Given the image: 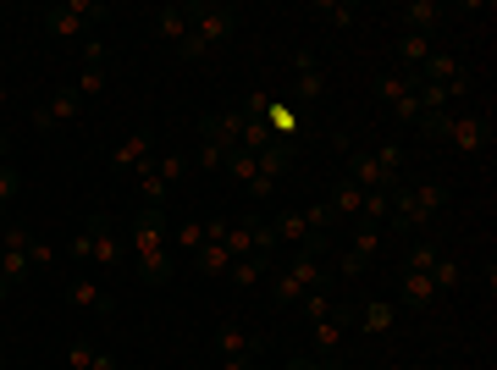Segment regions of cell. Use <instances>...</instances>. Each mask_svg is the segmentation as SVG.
I'll use <instances>...</instances> for the list:
<instances>
[{
    "mask_svg": "<svg viewBox=\"0 0 497 370\" xmlns=\"http://www.w3.org/2000/svg\"><path fill=\"white\" fill-rule=\"evenodd\" d=\"M282 271H293V276L304 282V293H315V287L326 282V265H321L315 255H304V249H293V260H288V265H282Z\"/></svg>",
    "mask_w": 497,
    "mask_h": 370,
    "instance_id": "cell-23",
    "label": "cell"
},
{
    "mask_svg": "<svg viewBox=\"0 0 497 370\" xmlns=\"http://www.w3.org/2000/svg\"><path fill=\"white\" fill-rule=\"evenodd\" d=\"M437 255H442V249H437L432 238H420V244L409 249V265H403V271H432V265H437Z\"/></svg>",
    "mask_w": 497,
    "mask_h": 370,
    "instance_id": "cell-37",
    "label": "cell"
},
{
    "mask_svg": "<svg viewBox=\"0 0 497 370\" xmlns=\"http://www.w3.org/2000/svg\"><path fill=\"white\" fill-rule=\"evenodd\" d=\"M161 249H172V221H166V210H138L133 215V260L138 255H161Z\"/></svg>",
    "mask_w": 497,
    "mask_h": 370,
    "instance_id": "cell-4",
    "label": "cell"
},
{
    "mask_svg": "<svg viewBox=\"0 0 497 370\" xmlns=\"http://www.w3.org/2000/svg\"><path fill=\"white\" fill-rule=\"evenodd\" d=\"M94 370H116V354H105V348H100V354H94Z\"/></svg>",
    "mask_w": 497,
    "mask_h": 370,
    "instance_id": "cell-53",
    "label": "cell"
},
{
    "mask_svg": "<svg viewBox=\"0 0 497 370\" xmlns=\"http://www.w3.org/2000/svg\"><path fill=\"white\" fill-rule=\"evenodd\" d=\"M448 122H453V111H420V116H414L420 138H448Z\"/></svg>",
    "mask_w": 497,
    "mask_h": 370,
    "instance_id": "cell-33",
    "label": "cell"
},
{
    "mask_svg": "<svg viewBox=\"0 0 497 370\" xmlns=\"http://www.w3.org/2000/svg\"><path fill=\"white\" fill-rule=\"evenodd\" d=\"M393 315H398V305H393V299H371V305L360 310V332H371V337H382V332L393 326Z\"/></svg>",
    "mask_w": 497,
    "mask_h": 370,
    "instance_id": "cell-25",
    "label": "cell"
},
{
    "mask_svg": "<svg viewBox=\"0 0 497 370\" xmlns=\"http://www.w3.org/2000/svg\"><path fill=\"white\" fill-rule=\"evenodd\" d=\"M172 271H177V249H161V255H138V260H133V282H150V287L172 282Z\"/></svg>",
    "mask_w": 497,
    "mask_h": 370,
    "instance_id": "cell-14",
    "label": "cell"
},
{
    "mask_svg": "<svg viewBox=\"0 0 497 370\" xmlns=\"http://www.w3.org/2000/svg\"><path fill=\"white\" fill-rule=\"evenodd\" d=\"M442 144H453L459 155H481L486 144H492V122L481 116V111H459L453 122H448V138Z\"/></svg>",
    "mask_w": 497,
    "mask_h": 370,
    "instance_id": "cell-5",
    "label": "cell"
},
{
    "mask_svg": "<svg viewBox=\"0 0 497 370\" xmlns=\"http://www.w3.org/2000/svg\"><path fill=\"white\" fill-rule=\"evenodd\" d=\"M271 271H276V255H244V260L227 265V282H233V287H254V282L271 276Z\"/></svg>",
    "mask_w": 497,
    "mask_h": 370,
    "instance_id": "cell-16",
    "label": "cell"
},
{
    "mask_svg": "<svg viewBox=\"0 0 497 370\" xmlns=\"http://www.w3.org/2000/svg\"><path fill=\"white\" fill-rule=\"evenodd\" d=\"M17 188H23V177H17V166H0V210H6V205L17 199Z\"/></svg>",
    "mask_w": 497,
    "mask_h": 370,
    "instance_id": "cell-45",
    "label": "cell"
},
{
    "mask_svg": "<svg viewBox=\"0 0 497 370\" xmlns=\"http://www.w3.org/2000/svg\"><path fill=\"white\" fill-rule=\"evenodd\" d=\"M293 95H299V105H321V95H326L321 55H310V50H299V55H293Z\"/></svg>",
    "mask_w": 497,
    "mask_h": 370,
    "instance_id": "cell-8",
    "label": "cell"
},
{
    "mask_svg": "<svg viewBox=\"0 0 497 370\" xmlns=\"http://www.w3.org/2000/svg\"><path fill=\"white\" fill-rule=\"evenodd\" d=\"M73 255H78V260H94L100 271H122V265H127V249H122V238L111 233V215H105V210L89 215L84 238H73Z\"/></svg>",
    "mask_w": 497,
    "mask_h": 370,
    "instance_id": "cell-1",
    "label": "cell"
},
{
    "mask_svg": "<svg viewBox=\"0 0 497 370\" xmlns=\"http://www.w3.org/2000/svg\"><path fill=\"white\" fill-rule=\"evenodd\" d=\"M271 233H276V244H293V249H304V238H310V227H304L299 210H282V215L271 221Z\"/></svg>",
    "mask_w": 497,
    "mask_h": 370,
    "instance_id": "cell-24",
    "label": "cell"
},
{
    "mask_svg": "<svg viewBox=\"0 0 497 370\" xmlns=\"http://www.w3.org/2000/svg\"><path fill=\"white\" fill-rule=\"evenodd\" d=\"M348 321H353V310H332L326 321H310V326H315V354H321L326 365H332V354L343 348V326H348Z\"/></svg>",
    "mask_w": 497,
    "mask_h": 370,
    "instance_id": "cell-13",
    "label": "cell"
},
{
    "mask_svg": "<svg viewBox=\"0 0 497 370\" xmlns=\"http://www.w3.org/2000/svg\"><path fill=\"white\" fill-rule=\"evenodd\" d=\"M244 188H249V194H254V199H265V194H276V177H249V183H244Z\"/></svg>",
    "mask_w": 497,
    "mask_h": 370,
    "instance_id": "cell-49",
    "label": "cell"
},
{
    "mask_svg": "<svg viewBox=\"0 0 497 370\" xmlns=\"http://www.w3.org/2000/svg\"><path fill=\"white\" fill-rule=\"evenodd\" d=\"M0 249H12V255H28L34 265H50V260H55V249H50L45 238L23 233V227H0Z\"/></svg>",
    "mask_w": 497,
    "mask_h": 370,
    "instance_id": "cell-11",
    "label": "cell"
},
{
    "mask_svg": "<svg viewBox=\"0 0 497 370\" xmlns=\"http://www.w3.org/2000/svg\"><path fill=\"white\" fill-rule=\"evenodd\" d=\"M73 89L84 95V105H89V100H100V95H105V66H84V78H78Z\"/></svg>",
    "mask_w": 497,
    "mask_h": 370,
    "instance_id": "cell-36",
    "label": "cell"
},
{
    "mask_svg": "<svg viewBox=\"0 0 497 370\" xmlns=\"http://www.w3.org/2000/svg\"><path fill=\"white\" fill-rule=\"evenodd\" d=\"M216 348H222V359H238V354H249V359H254V354H260V337H249L244 326L222 321V326H216Z\"/></svg>",
    "mask_w": 497,
    "mask_h": 370,
    "instance_id": "cell-17",
    "label": "cell"
},
{
    "mask_svg": "<svg viewBox=\"0 0 497 370\" xmlns=\"http://www.w3.org/2000/svg\"><path fill=\"white\" fill-rule=\"evenodd\" d=\"M382 249V227H376V221H360V227H353V255H376Z\"/></svg>",
    "mask_w": 497,
    "mask_h": 370,
    "instance_id": "cell-35",
    "label": "cell"
},
{
    "mask_svg": "<svg viewBox=\"0 0 497 370\" xmlns=\"http://www.w3.org/2000/svg\"><path fill=\"white\" fill-rule=\"evenodd\" d=\"M6 299H12V282H6V276H0V305H6Z\"/></svg>",
    "mask_w": 497,
    "mask_h": 370,
    "instance_id": "cell-54",
    "label": "cell"
},
{
    "mask_svg": "<svg viewBox=\"0 0 497 370\" xmlns=\"http://www.w3.org/2000/svg\"><path fill=\"white\" fill-rule=\"evenodd\" d=\"M310 17H321L326 28H353L360 23V6H348V0H315Z\"/></svg>",
    "mask_w": 497,
    "mask_h": 370,
    "instance_id": "cell-19",
    "label": "cell"
},
{
    "mask_svg": "<svg viewBox=\"0 0 497 370\" xmlns=\"http://www.w3.org/2000/svg\"><path fill=\"white\" fill-rule=\"evenodd\" d=\"M222 172H233V177H238V183H249V177H260V161H254V155H249V150H233V155H227V166H222Z\"/></svg>",
    "mask_w": 497,
    "mask_h": 370,
    "instance_id": "cell-38",
    "label": "cell"
},
{
    "mask_svg": "<svg viewBox=\"0 0 497 370\" xmlns=\"http://www.w3.org/2000/svg\"><path fill=\"white\" fill-rule=\"evenodd\" d=\"M210 244V221H199V215H188V221H177V227H172V249H204Z\"/></svg>",
    "mask_w": 497,
    "mask_h": 370,
    "instance_id": "cell-22",
    "label": "cell"
},
{
    "mask_svg": "<svg viewBox=\"0 0 497 370\" xmlns=\"http://www.w3.org/2000/svg\"><path fill=\"white\" fill-rule=\"evenodd\" d=\"M34 271V260L28 255H12V249H0V276H6V282H23Z\"/></svg>",
    "mask_w": 497,
    "mask_h": 370,
    "instance_id": "cell-40",
    "label": "cell"
},
{
    "mask_svg": "<svg viewBox=\"0 0 497 370\" xmlns=\"http://www.w3.org/2000/svg\"><path fill=\"white\" fill-rule=\"evenodd\" d=\"M150 172H155L161 183H177V177L188 172V155H161V161H150Z\"/></svg>",
    "mask_w": 497,
    "mask_h": 370,
    "instance_id": "cell-41",
    "label": "cell"
},
{
    "mask_svg": "<svg viewBox=\"0 0 497 370\" xmlns=\"http://www.w3.org/2000/svg\"><path fill=\"white\" fill-rule=\"evenodd\" d=\"M222 370H254V359H249V354H238V359H222Z\"/></svg>",
    "mask_w": 497,
    "mask_h": 370,
    "instance_id": "cell-51",
    "label": "cell"
},
{
    "mask_svg": "<svg viewBox=\"0 0 497 370\" xmlns=\"http://www.w3.org/2000/svg\"><path fill=\"white\" fill-rule=\"evenodd\" d=\"M348 183L365 188V194H393V188H398V177L382 172V161H376L371 150H348Z\"/></svg>",
    "mask_w": 497,
    "mask_h": 370,
    "instance_id": "cell-6",
    "label": "cell"
},
{
    "mask_svg": "<svg viewBox=\"0 0 497 370\" xmlns=\"http://www.w3.org/2000/svg\"><path fill=\"white\" fill-rule=\"evenodd\" d=\"M337 271H343V276L353 282V276H365V271H371V260H365V255H353V249H348V255L337 260Z\"/></svg>",
    "mask_w": 497,
    "mask_h": 370,
    "instance_id": "cell-48",
    "label": "cell"
},
{
    "mask_svg": "<svg viewBox=\"0 0 497 370\" xmlns=\"http://www.w3.org/2000/svg\"><path fill=\"white\" fill-rule=\"evenodd\" d=\"M442 28V6L437 0H409V6H398V34H425L432 39Z\"/></svg>",
    "mask_w": 497,
    "mask_h": 370,
    "instance_id": "cell-10",
    "label": "cell"
},
{
    "mask_svg": "<svg viewBox=\"0 0 497 370\" xmlns=\"http://www.w3.org/2000/svg\"><path fill=\"white\" fill-rule=\"evenodd\" d=\"M432 50H437V45L425 39V34H398V61H403L398 72H420V66H425V55H432Z\"/></svg>",
    "mask_w": 497,
    "mask_h": 370,
    "instance_id": "cell-20",
    "label": "cell"
},
{
    "mask_svg": "<svg viewBox=\"0 0 497 370\" xmlns=\"http://www.w3.org/2000/svg\"><path fill=\"white\" fill-rule=\"evenodd\" d=\"M172 205V183H161L155 172H138V210H166Z\"/></svg>",
    "mask_w": 497,
    "mask_h": 370,
    "instance_id": "cell-21",
    "label": "cell"
},
{
    "mask_svg": "<svg viewBox=\"0 0 497 370\" xmlns=\"http://www.w3.org/2000/svg\"><path fill=\"white\" fill-rule=\"evenodd\" d=\"M84 61H89V66H105V45H100V39H89V45H84Z\"/></svg>",
    "mask_w": 497,
    "mask_h": 370,
    "instance_id": "cell-50",
    "label": "cell"
},
{
    "mask_svg": "<svg viewBox=\"0 0 497 370\" xmlns=\"http://www.w3.org/2000/svg\"><path fill=\"white\" fill-rule=\"evenodd\" d=\"M12 370H28V365H12Z\"/></svg>",
    "mask_w": 497,
    "mask_h": 370,
    "instance_id": "cell-58",
    "label": "cell"
},
{
    "mask_svg": "<svg viewBox=\"0 0 497 370\" xmlns=\"http://www.w3.org/2000/svg\"><path fill=\"white\" fill-rule=\"evenodd\" d=\"M376 95H382V105H398L403 95H414V72H387L376 84Z\"/></svg>",
    "mask_w": 497,
    "mask_h": 370,
    "instance_id": "cell-31",
    "label": "cell"
},
{
    "mask_svg": "<svg viewBox=\"0 0 497 370\" xmlns=\"http://www.w3.org/2000/svg\"><path fill=\"white\" fill-rule=\"evenodd\" d=\"M188 28L210 45V50H216V45H227L233 34H238V12L233 6H204V0H188Z\"/></svg>",
    "mask_w": 497,
    "mask_h": 370,
    "instance_id": "cell-3",
    "label": "cell"
},
{
    "mask_svg": "<svg viewBox=\"0 0 497 370\" xmlns=\"http://www.w3.org/2000/svg\"><path fill=\"white\" fill-rule=\"evenodd\" d=\"M66 293H73V305H78V310H100V315H111V293H105L100 282H73Z\"/></svg>",
    "mask_w": 497,
    "mask_h": 370,
    "instance_id": "cell-27",
    "label": "cell"
},
{
    "mask_svg": "<svg viewBox=\"0 0 497 370\" xmlns=\"http://www.w3.org/2000/svg\"><path fill=\"white\" fill-rule=\"evenodd\" d=\"M409 205H414V215L432 227V215L448 205V188H437V183H420V188H409Z\"/></svg>",
    "mask_w": 497,
    "mask_h": 370,
    "instance_id": "cell-18",
    "label": "cell"
},
{
    "mask_svg": "<svg viewBox=\"0 0 497 370\" xmlns=\"http://www.w3.org/2000/svg\"><path fill=\"white\" fill-rule=\"evenodd\" d=\"M155 34L172 39V45H183V39H188V12H183V6H161V12H155Z\"/></svg>",
    "mask_w": 497,
    "mask_h": 370,
    "instance_id": "cell-28",
    "label": "cell"
},
{
    "mask_svg": "<svg viewBox=\"0 0 497 370\" xmlns=\"http://www.w3.org/2000/svg\"><path fill=\"white\" fill-rule=\"evenodd\" d=\"M299 215H304V227H310V233L332 238V221H337V215H332V205H326V199H321V205H304Z\"/></svg>",
    "mask_w": 497,
    "mask_h": 370,
    "instance_id": "cell-34",
    "label": "cell"
},
{
    "mask_svg": "<svg viewBox=\"0 0 497 370\" xmlns=\"http://www.w3.org/2000/svg\"><path fill=\"white\" fill-rule=\"evenodd\" d=\"M425 276H432L437 293H453V287H459V260H453V255H437V265L425 271Z\"/></svg>",
    "mask_w": 497,
    "mask_h": 370,
    "instance_id": "cell-32",
    "label": "cell"
},
{
    "mask_svg": "<svg viewBox=\"0 0 497 370\" xmlns=\"http://www.w3.org/2000/svg\"><path fill=\"white\" fill-rule=\"evenodd\" d=\"M233 150H238V144H233ZM233 150H227V144H199V155H194V161H199V166H204V172H222V166H227V155H233Z\"/></svg>",
    "mask_w": 497,
    "mask_h": 370,
    "instance_id": "cell-39",
    "label": "cell"
},
{
    "mask_svg": "<svg viewBox=\"0 0 497 370\" xmlns=\"http://www.w3.org/2000/svg\"><path fill=\"white\" fill-rule=\"evenodd\" d=\"M84 116V95L78 89H61V95H50L39 111H34V127L39 133H55V127H66V122H78Z\"/></svg>",
    "mask_w": 497,
    "mask_h": 370,
    "instance_id": "cell-7",
    "label": "cell"
},
{
    "mask_svg": "<svg viewBox=\"0 0 497 370\" xmlns=\"http://www.w3.org/2000/svg\"><path fill=\"white\" fill-rule=\"evenodd\" d=\"M194 260H199V271H204V276H227V265H233V255H227V244H222V238H210Z\"/></svg>",
    "mask_w": 497,
    "mask_h": 370,
    "instance_id": "cell-30",
    "label": "cell"
},
{
    "mask_svg": "<svg viewBox=\"0 0 497 370\" xmlns=\"http://www.w3.org/2000/svg\"><path fill=\"white\" fill-rule=\"evenodd\" d=\"M254 161H260V177H282V172H288V161H293V138H276L271 150H260Z\"/></svg>",
    "mask_w": 497,
    "mask_h": 370,
    "instance_id": "cell-26",
    "label": "cell"
},
{
    "mask_svg": "<svg viewBox=\"0 0 497 370\" xmlns=\"http://www.w3.org/2000/svg\"><path fill=\"white\" fill-rule=\"evenodd\" d=\"M326 205H332V215H360V210H365V188H353V183L343 177V183L332 188V199H326Z\"/></svg>",
    "mask_w": 497,
    "mask_h": 370,
    "instance_id": "cell-29",
    "label": "cell"
},
{
    "mask_svg": "<svg viewBox=\"0 0 497 370\" xmlns=\"http://www.w3.org/2000/svg\"><path fill=\"white\" fill-rule=\"evenodd\" d=\"M204 55H210V45H204V39H199V34L188 28V39L177 45V61H204Z\"/></svg>",
    "mask_w": 497,
    "mask_h": 370,
    "instance_id": "cell-46",
    "label": "cell"
},
{
    "mask_svg": "<svg viewBox=\"0 0 497 370\" xmlns=\"http://www.w3.org/2000/svg\"><path fill=\"white\" fill-rule=\"evenodd\" d=\"M150 150H155V133L138 127L133 138H122V150H111V172H150Z\"/></svg>",
    "mask_w": 497,
    "mask_h": 370,
    "instance_id": "cell-9",
    "label": "cell"
},
{
    "mask_svg": "<svg viewBox=\"0 0 497 370\" xmlns=\"http://www.w3.org/2000/svg\"><path fill=\"white\" fill-rule=\"evenodd\" d=\"M288 370H326V359H288Z\"/></svg>",
    "mask_w": 497,
    "mask_h": 370,
    "instance_id": "cell-52",
    "label": "cell"
},
{
    "mask_svg": "<svg viewBox=\"0 0 497 370\" xmlns=\"http://www.w3.org/2000/svg\"><path fill=\"white\" fill-rule=\"evenodd\" d=\"M105 17V6L100 0H66V6H45V34L50 39H78V34H89L94 23Z\"/></svg>",
    "mask_w": 497,
    "mask_h": 370,
    "instance_id": "cell-2",
    "label": "cell"
},
{
    "mask_svg": "<svg viewBox=\"0 0 497 370\" xmlns=\"http://www.w3.org/2000/svg\"><path fill=\"white\" fill-rule=\"evenodd\" d=\"M326 370H343V365H337V359H332V365H326Z\"/></svg>",
    "mask_w": 497,
    "mask_h": 370,
    "instance_id": "cell-57",
    "label": "cell"
},
{
    "mask_svg": "<svg viewBox=\"0 0 497 370\" xmlns=\"http://www.w3.org/2000/svg\"><path fill=\"white\" fill-rule=\"evenodd\" d=\"M6 150H12V144H6V133H0V166H6Z\"/></svg>",
    "mask_w": 497,
    "mask_h": 370,
    "instance_id": "cell-55",
    "label": "cell"
},
{
    "mask_svg": "<svg viewBox=\"0 0 497 370\" xmlns=\"http://www.w3.org/2000/svg\"><path fill=\"white\" fill-rule=\"evenodd\" d=\"M387 210H393V194H365V210H360V221H387Z\"/></svg>",
    "mask_w": 497,
    "mask_h": 370,
    "instance_id": "cell-42",
    "label": "cell"
},
{
    "mask_svg": "<svg viewBox=\"0 0 497 370\" xmlns=\"http://www.w3.org/2000/svg\"><path fill=\"white\" fill-rule=\"evenodd\" d=\"M299 305H304V315H310V321H326V315L337 310V305L326 299V293H321V287H315V293H304V299H299Z\"/></svg>",
    "mask_w": 497,
    "mask_h": 370,
    "instance_id": "cell-43",
    "label": "cell"
},
{
    "mask_svg": "<svg viewBox=\"0 0 497 370\" xmlns=\"http://www.w3.org/2000/svg\"><path fill=\"white\" fill-rule=\"evenodd\" d=\"M432 299H437L432 276H425V271H403V282H398V305H403V310H432Z\"/></svg>",
    "mask_w": 497,
    "mask_h": 370,
    "instance_id": "cell-15",
    "label": "cell"
},
{
    "mask_svg": "<svg viewBox=\"0 0 497 370\" xmlns=\"http://www.w3.org/2000/svg\"><path fill=\"white\" fill-rule=\"evenodd\" d=\"M371 155L382 161V172H393V177L403 172V150H398V144H382V150H371Z\"/></svg>",
    "mask_w": 497,
    "mask_h": 370,
    "instance_id": "cell-47",
    "label": "cell"
},
{
    "mask_svg": "<svg viewBox=\"0 0 497 370\" xmlns=\"http://www.w3.org/2000/svg\"><path fill=\"white\" fill-rule=\"evenodd\" d=\"M94 354H100V348H89V343H73V348H66V370H94Z\"/></svg>",
    "mask_w": 497,
    "mask_h": 370,
    "instance_id": "cell-44",
    "label": "cell"
},
{
    "mask_svg": "<svg viewBox=\"0 0 497 370\" xmlns=\"http://www.w3.org/2000/svg\"><path fill=\"white\" fill-rule=\"evenodd\" d=\"M244 111H222V116H204L199 122V133H204V144H227V150H233V144L244 138Z\"/></svg>",
    "mask_w": 497,
    "mask_h": 370,
    "instance_id": "cell-12",
    "label": "cell"
},
{
    "mask_svg": "<svg viewBox=\"0 0 497 370\" xmlns=\"http://www.w3.org/2000/svg\"><path fill=\"white\" fill-rule=\"evenodd\" d=\"M0 105H6V78H0Z\"/></svg>",
    "mask_w": 497,
    "mask_h": 370,
    "instance_id": "cell-56",
    "label": "cell"
}]
</instances>
